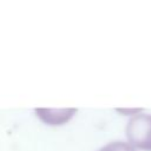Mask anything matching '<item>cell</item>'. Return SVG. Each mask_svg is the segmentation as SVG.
I'll list each match as a JSON object with an SVG mask.
<instances>
[{"mask_svg": "<svg viewBox=\"0 0 151 151\" xmlns=\"http://www.w3.org/2000/svg\"><path fill=\"white\" fill-rule=\"evenodd\" d=\"M97 151H136V149L131 144H129L126 142L114 140V142L107 143L106 145L101 146Z\"/></svg>", "mask_w": 151, "mask_h": 151, "instance_id": "3957f363", "label": "cell"}, {"mask_svg": "<svg viewBox=\"0 0 151 151\" xmlns=\"http://www.w3.org/2000/svg\"><path fill=\"white\" fill-rule=\"evenodd\" d=\"M77 112V109H35L37 116L48 125H63L67 123Z\"/></svg>", "mask_w": 151, "mask_h": 151, "instance_id": "7a4b0ae2", "label": "cell"}, {"mask_svg": "<svg viewBox=\"0 0 151 151\" xmlns=\"http://www.w3.org/2000/svg\"><path fill=\"white\" fill-rule=\"evenodd\" d=\"M127 143L134 149L151 151V114L138 113L133 116L125 129Z\"/></svg>", "mask_w": 151, "mask_h": 151, "instance_id": "6da1fadb", "label": "cell"}]
</instances>
